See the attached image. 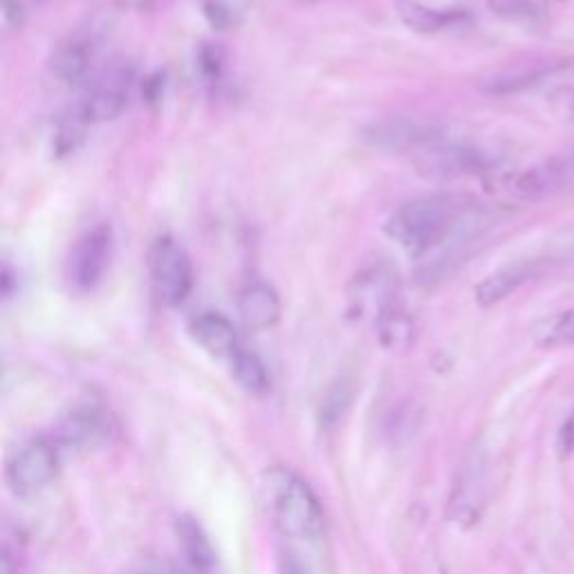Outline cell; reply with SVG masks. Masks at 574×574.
Returning <instances> with one entry per match:
<instances>
[{
	"mask_svg": "<svg viewBox=\"0 0 574 574\" xmlns=\"http://www.w3.org/2000/svg\"><path fill=\"white\" fill-rule=\"evenodd\" d=\"M469 212L472 206L464 195L436 193L415 198L397 209L384 232L410 256H427L453 234Z\"/></svg>",
	"mask_w": 574,
	"mask_h": 574,
	"instance_id": "1",
	"label": "cell"
},
{
	"mask_svg": "<svg viewBox=\"0 0 574 574\" xmlns=\"http://www.w3.org/2000/svg\"><path fill=\"white\" fill-rule=\"evenodd\" d=\"M272 524L292 541H317L326 532V514L312 487L290 469H274L266 479Z\"/></svg>",
	"mask_w": 574,
	"mask_h": 574,
	"instance_id": "2",
	"label": "cell"
},
{
	"mask_svg": "<svg viewBox=\"0 0 574 574\" xmlns=\"http://www.w3.org/2000/svg\"><path fill=\"white\" fill-rule=\"evenodd\" d=\"M148 270L155 294L167 305H180L193 290V263L189 251L173 238L160 236L150 245Z\"/></svg>",
	"mask_w": 574,
	"mask_h": 574,
	"instance_id": "3",
	"label": "cell"
},
{
	"mask_svg": "<svg viewBox=\"0 0 574 574\" xmlns=\"http://www.w3.org/2000/svg\"><path fill=\"white\" fill-rule=\"evenodd\" d=\"M133 86H135V68L126 61L113 64L88 86L75 111L88 124L111 122L120 117L128 106Z\"/></svg>",
	"mask_w": 574,
	"mask_h": 574,
	"instance_id": "4",
	"label": "cell"
},
{
	"mask_svg": "<svg viewBox=\"0 0 574 574\" xmlns=\"http://www.w3.org/2000/svg\"><path fill=\"white\" fill-rule=\"evenodd\" d=\"M489 167L487 153L442 137L415 153V169L427 180H455L462 176L481 173Z\"/></svg>",
	"mask_w": 574,
	"mask_h": 574,
	"instance_id": "5",
	"label": "cell"
},
{
	"mask_svg": "<svg viewBox=\"0 0 574 574\" xmlns=\"http://www.w3.org/2000/svg\"><path fill=\"white\" fill-rule=\"evenodd\" d=\"M489 489V462L483 449H472L464 458L453 485L449 514L460 526H472L481 518Z\"/></svg>",
	"mask_w": 574,
	"mask_h": 574,
	"instance_id": "6",
	"label": "cell"
},
{
	"mask_svg": "<svg viewBox=\"0 0 574 574\" xmlns=\"http://www.w3.org/2000/svg\"><path fill=\"white\" fill-rule=\"evenodd\" d=\"M115 249L111 225L101 223L88 229L75 245L70 256V281L77 290H94L109 272Z\"/></svg>",
	"mask_w": 574,
	"mask_h": 574,
	"instance_id": "7",
	"label": "cell"
},
{
	"mask_svg": "<svg viewBox=\"0 0 574 574\" xmlns=\"http://www.w3.org/2000/svg\"><path fill=\"white\" fill-rule=\"evenodd\" d=\"M574 182V148L509 176L503 184L505 193L518 202L541 200Z\"/></svg>",
	"mask_w": 574,
	"mask_h": 574,
	"instance_id": "8",
	"label": "cell"
},
{
	"mask_svg": "<svg viewBox=\"0 0 574 574\" xmlns=\"http://www.w3.org/2000/svg\"><path fill=\"white\" fill-rule=\"evenodd\" d=\"M59 458L55 447L45 440L25 444L8 466V481L19 496H32L45 489L57 476Z\"/></svg>",
	"mask_w": 574,
	"mask_h": 574,
	"instance_id": "9",
	"label": "cell"
},
{
	"mask_svg": "<svg viewBox=\"0 0 574 574\" xmlns=\"http://www.w3.org/2000/svg\"><path fill=\"white\" fill-rule=\"evenodd\" d=\"M99 43H101V34H99V25L94 23L72 32L66 41L59 43L55 55L49 59L52 79L61 86H72L81 81L88 75L90 64L94 61Z\"/></svg>",
	"mask_w": 574,
	"mask_h": 574,
	"instance_id": "10",
	"label": "cell"
},
{
	"mask_svg": "<svg viewBox=\"0 0 574 574\" xmlns=\"http://www.w3.org/2000/svg\"><path fill=\"white\" fill-rule=\"evenodd\" d=\"M440 131L434 124H427L423 120H406V117H393L373 124L367 131V139L382 150H395V153H417L427 144L440 139Z\"/></svg>",
	"mask_w": 574,
	"mask_h": 574,
	"instance_id": "11",
	"label": "cell"
},
{
	"mask_svg": "<svg viewBox=\"0 0 574 574\" xmlns=\"http://www.w3.org/2000/svg\"><path fill=\"white\" fill-rule=\"evenodd\" d=\"M240 319L254 328L266 330L272 328L281 319V299L270 283L254 281L238 292L236 299Z\"/></svg>",
	"mask_w": 574,
	"mask_h": 574,
	"instance_id": "12",
	"label": "cell"
},
{
	"mask_svg": "<svg viewBox=\"0 0 574 574\" xmlns=\"http://www.w3.org/2000/svg\"><path fill=\"white\" fill-rule=\"evenodd\" d=\"M354 292L352 301L361 309H373V317L378 319L382 312L399 301L397 294V277L386 268V266H373L369 270H363L354 279Z\"/></svg>",
	"mask_w": 574,
	"mask_h": 574,
	"instance_id": "13",
	"label": "cell"
},
{
	"mask_svg": "<svg viewBox=\"0 0 574 574\" xmlns=\"http://www.w3.org/2000/svg\"><path fill=\"white\" fill-rule=\"evenodd\" d=\"M111 425L109 417L97 408H77L72 410L59 431V438L66 447L72 449H90L101 444L109 438Z\"/></svg>",
	"mask_w": 574,
	"mask_h": 574,
	"instance_id": "14",
	"label": "cell"
},
{
	"mask_svg": "<svg viewBox=\"0 0 574 574\" xmlns=\"http://www.w3.org/2000/svg\"><path fill=\"white\" fill-rule=\"evenodd\" d=\"M191 335L206 352H212L214 357L232 359L234 352L243 346L234 324L227 317L218 315V312H204V315L193 319Z\"/></svg>",
	"mask_w": 574,
	"mask_h": 574,
	"instance_id": "15",
	"label": "cell"
},
{
	"mask_svg": "<svg viewBox=\"0 0 574 574\" xmlns=\"http://www.w3.org/2000/svg\"><path fill=\"white\" fill-rule=\"evenodd\" d=\"M534 260H520V263L500 268L498 272L489 274L485 281L476 288V301L483 307H492L500 301H505L511 292H516L520 285L528 283L534 277Z\"/></svg>",
	"mask_w": 574,
	"mask_h": 574,
	"instance_id": "16",
	"label": "cell"
},
{
	"mask_svg": "<svg viewBox=\"0 0 574 574\" xmlns=\"http://www.w3.org/2000/svg\"><path fill=\"white\" fill-rule=\"evenodd\" d=\"M561 68L563 61H534L530 66H520L492 77L483 88L492 94H514L520 90H528L532 86H539L543 79L552 77Z\"/></svg>",
	"mask_w": 574,
	"mask_h": 574,
	"instance_id": "17",
	"label": "cell"
},
{
	"mask_svg": "<svg viewBox=\"0 0 574 574\" xmlns=\"http://www.w3.org/2000/svg\"><path fill=\"white\" fill-rule=\"evenodd\" d=\"M395 14L399 16V21L408 30L420 32V34L440 32V30H447V27H451V25L462 21L460 12L436 10V8H429V5L420 3V0H397Z\"/></svg>",
	"mask_w": 574,
	"mask_h": 574,
	"instance_id": "18",
	"label": "cell"
},
{
	"mask_svg": "<svg viewBox=\"0 0 574 574\" xmlns=\"http://www.w3.org/2000/svg\"><path fill=\"white\" fill-rule=\"evenodd\" d=\"M176 532H178L180 548L187 556V565L198 570V572H204V574L212 572L214 565H216V550H214L212 541L206 539L204 530L195 524V520L189 518V516L178 518Z\"/></svg>",
	"mask_w": 574,
	"mask_h": 574,
	"instance_id": "19",
	"label": "cell"
},
{
	"mask_svg": "<svg viewBox=\"0 0 574 574\" xmlns=\"http://www.w3.org/2000/svg\"><path fill=\"white\" fill-rule=\"evenodd\" d=\"M375 324H378L380 339L386 348L399 350L410 346L415 339V322L410 317V312L402 305V301L389 305L375 319Z\"/></svg>",
	"mask_w": 574,
	"mask_h": 574,
	"instance_id": "20",
	"label": "cell"
},
{
	"mask_svg": "<svg viewBox=\"0 0 574 574\" xmlns=\"http://www.w3.org/2000/svg\"><path fill=\"white\" fill-rule=\"evenodd\" d=\"M232 361V373L236 378V382L251 395H263L270 386V375H268V369H266V363L260 361V357L240 346L234 357L229 359Z\"/></svg>",
	"mask_w": 574,
	"mask_h": 574,
	"instance_id": "21",
	"label": "cell"
},
{
	"mask_svg": "<svg viewBox=\"0 0 574 574\" xmlns=\"http://www.w3.org/2000/svg\"><path fill=\"white\" fill-rule=\"evenodd\" d=\"M534 341L541 348H574V307L539 322Z\"/></svg>",
	"mask_w": 574,
	"mask_h": 574,
	"instance_id": "22",
	"label": "cell"
},
{
	"mask_svg": "<svg viewBox=\"0 0 574 574\" xmlns=\"http://www.w3.org/2000/svg\"><path fill=\"white\" fill-rule=\"evenodd\" d=\"M492 10L514 23H534L541 16L537 0H489Z\"/></svg>",
	"mask_w": 574,
	"mask_h": 574,
	"instance_id": "23",
	"label": "cell"
},
{
	"mask_svg": "<svg viewBox=\"0 0 574 574\" xmlns=\"http://www.w3.org/2000/svg\"><path fill=\"white\" fill-rule=\"evenodd\" d=\"M350 397H352V391L346 382H339L328 391V395L324 397V404H322V425L324 427H333L341 420V415L348 410Z\"/></svg>",
	"mask_w": 574,
	"mask_h": 574,
	"instance_id": "24",
	"label": "cell"
},
{
	"mask_svg": "<svg viewBox=\"0 0 574 574\" xmlns=\"http://www.w3.org/2000/svg\"><path fill=\"white\" fill-rule=\"evenodd\" d=\"M556 453H559V458H567V455L574 453V408L570 410V415L565 417V423L559 429Z\"/></svg>",
	"mask_w": 574,
	"mask_h": 574,
	"instance_id": "25",
	"label": "cell"
},
{
	"mask_svg": "<svg viewBox=\"0 0 574 574\" xmlns=\"http://www.w3.org/2000/svg\"><path fill=\"white\" fill-rule=\"evenodd\" d=\"M221 64H223V59H221L218 47H202V52H200V68H202L204 75L218 77Z\"/></svg>",
	"mask_w": 574,
	"mask_h": 574,
	"instance_id": "26",
	"label": "cell"
},
{
	"mask_svg": "<svg viewBox=\"0 0 574 574\" xmlns=\"http://www.w3.org/2000/svg\"><path fill=\"white\" fill-rule=\"evenodd\" d=\"M3 21H5V27H10V30L21 27L23 8H21L19 0H3Z\"/></svg>",
	"mask_w": 574,
	"mask_h": 574,
	"instance_id": "27",
	"label": "cell"
},
{
	"mask_svg": "<svg viewBox=\"0 0 574 574\" xmlns=\"http://www.w3.org/2000/svg\"><path fill=\"white\" fill-rule=\"evenodd\" d=\"M281 574H309V572L294 554H285L281 563Z\"/></svg>",
	"mask_w": 574,
	"mask_h": 574,
	"instance_id": "28",
	"label": "cell"
},
{
	"mask_svg": "<svg viewBox=\"0 0 574 574\" xmlns=\"http://www.w3.org/2000/svg\"><path fill=\"white\" fill-rule=\"evenodd\" d=\"M117 3H120L122 8H131V10H142V8L150 5V3H153V0H117Z\"/></svg>",
	"mask_w": 574,
	"mask_h": 574,
	"instance_id": "29",
	"label": "cell"
},
{
	"mask_svg": "<svg viewBox=\"0 0 574 574\" xmlns=\"http://www.w3.org/2000/svg\"><path fill=\"white\" fill-rule=\"evenodd\" d=\"M178 574H204V572H198V570H193V567L187 565V567H182Z\"/></svg>",
	"mask_w": 574,
	"mask_h": 574,
	"instance_id": "30",
	"label": "cell"
}]
</instances>
